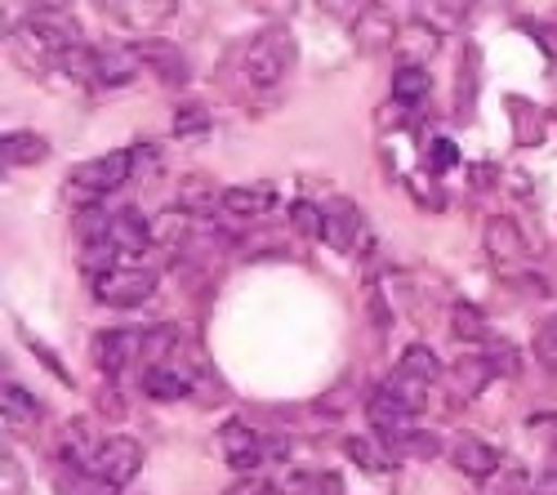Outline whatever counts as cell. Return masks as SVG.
Masks as SVG:
<instances>
[{
  "label": "cell",
  "mask_w": 557,
  "mask_h": 495,
  "mask_svg": "<svg viewBox=\"0 0 557 495\" xmlns=\"http://www.w3.org/2000/svg\"><path fill=\"white\" fill-rule=\"evenodd\" d=\"M450 460H455V469H463V473H473V478H491L495 469H499V456H495V446H486L482 437H455V446H450Z\"/></svg>",
  "instance_id": "obj_14"
},
{
  "label": "cell",
  "mask_w": 557,
  "mask_h": 495,
  "mask_svg": "<svg viewBox=\"0 0 557 495\" xmlns=\"http://www.w3.org/2000/svg\"><path fill=\"white\" fill-rule=\"evenodd\" d=\"M290 219H295V228H299L304 237H321V210H317V206L295 201V206H290Z\"/></svg>",
  "instance_id": "obj_23"
},
{
  "label": "cell",
  "mask_w": 557,
  "mask_h": 495,
  "mask_svg": "<svg viewBox=\"0 0 557 495\" xmlns=\"http://www.w3.org/2000/svg\"><path fill=\"white\" fill-rule=\"evenodd\" d=\"M144 393L152 401H178V397L193 393V371L170 367V362H152L148 375H144Z\"/></svg>",
  "instance_id": "obj_12"
},
{
  "label": "cell",
  "mask_w": 557,
  "mask_h": 495,
  "mask_svg": "<svg viewBox=\"0 0 557 495\" xmlns=\"http://www.w3.org/2000/svg\"><path fill=\"white\" fill-rule=\"evenodd\" d=\"M138 50H129V45H116V40H103L95 45V81L99 85H129L138 76Z\"/></svg>",
  "instance_id": "obj_9"
},
{
  "label": "cell",
  "mask_w": 557,
  "mask_h": 495,
  "mask_svg": "<svg viewBox=\"0 0 557 495\" xmlns=\"http://www.w3.org/2000/svg\"><path fill=\"white\" fill-rule=\"evenodd\" d=\"M429 161H433L437 170H450V165L459 161V152H455V144H450V139H437V144H433V152H429Z\"/></svg>",
  "instance_id": "obj_26"
},
{
  "label": "cell",
  "mask_w": 557,
  "mask_h": 495,
  "mask_svg": "<svg viewBox=\"0 0 557 495\" xmlns=\"http://www.w3.org/2000/svg\"><path fill=\"white\" fill-rule=\"evenodd\" d=\"M0 157H5V165H36L50 157V139L36 129H14V134H5V144H0Z\"/></svg>",
  "instance_id": "obj_17"
},
{
  "label": "cell",
  "mask_w": 557,
  "mask_h": 495,
  "mask_svg": "<svg viewBox=\"0 0 557 495\" xmlns=\"http://www.w3.org/2000/svg\"><path fill=\"white\" fill-rule=\"evenodd\" d=\"M134 165H138V148L103 152V157H95V161L76 165L72 178H67V188H72V193H85V197H108V193H116L125 178L134 174Z\"/></svg>",
  "instance_id": "obj_3"
},
{
  "label": "cell",
  "mask_w": 557,
  "mask_h": 495,
  "mask_svg": "<svg viewBox=\"0 0 557 495\" xmlns=\"http://www.w3.org/2000/svg\"><path fill=\"white\" fill-rule=\"evenodd\" d=\"M219 210H232V214H263L268 201H272V188H227L219 193Z\"/></svg>",
  "instance_id": "obj_19"
},
{
  "label": "cell",
  "mask_w": 557,
  "mask_h": 495,
  "mask_svg": "<svg viewBox=\"0 0 557 495\" xmlns=\"http://www.w3.org/2000/svg\"><path fill=\"white\" fill-rule=\"evenodd\" d=\"M138 59L152 63L165 85L188 81V59H183V50H178V45H170V40H144V45H138Z\"/></svg>",
  "instance_id": "obj_13"
},
{
  "label": "cell",
  "mask_w": 557,
  "mask_h": 495,
  "mask_svg": "<svg viewBox=\"0 0 557 495\" xmlns=\"http://www.w3.org/2000/svg\"><path fill=\"white\" fill-rule=\"evenodd\" d=\"M535 357L544 371H557V312L544 318V326L535 331Z\"/></svg>",
  "instance_id": "obj_21"
},
{
  "label": "cell",
  "mask_w": 557,
  "mask_h": 495,
  "mask_svg": "<svg viewBox=\"0 0 557 495\" xmlns=\"http://www.w3.org/2000/svg\"><path fill=\"white\" fill-rule=\"evenodd\" d=\"M455 335L459 339H486V318L473 304H455Z\"/></svg>",
  "instance_id": "obj_20"
},
{
  "label": "cell",
  "mask_w": 557,
  "mask_h": 495,
  "mask_svg": "<svg viewBox=\"0 0 557 495\" xmlns=\"http://www.w3.org/2000/svg\"><path fill=\"white\" fill-rule=\"evenodd\" d=\"M32 348H36V362H40V367H50V371H54L59 380H67V371L59 367V357H54V348H45V344H36V339H32Z\"/></svg>",
  "instance_id": "obj_28"
},
{
  "label": "cell",
  "mask_w": 557,
  "mask_h": 495,
  "mask_svg": "<svg viewBox=\"0 0 557 495\" xmlns=\"http://www.w3.org/2000/svg\"><path fill=\"white\" fill-rule=\"evenodd\" d=\"M138 469H144V446H138L134 437H108V442L99 446V456L89 460V473H99V478L112 482L116 491H121L125 482H134Z\"/></svg>",
  "instance_id": "obj_6"
},
{
  "label": "cell",
  "mask_w": 557,
  "mask_h": 495,
  "mask_svg": "<svg viewBox=\"0 0 557 495\" xmlns=\"http://www.w3.org/2000/svg\"><path fill=\"white\" fill-rule=\"evenodd\" d=\"M486 250H491V259H499V263H518V259H527V237H522V228L513 219H491L486 223Z\"/></svg>",
  "instance_id": "obj_15"
},
{
  "label": "cell",
  "mask_w": 557,
  "mask_h": 495,
  "mask_svg": "<svg viewBox=\"0 0 557 495\" xmlns=\"http://www.w3.org/2000/svg\"><path fill=\"white\" fill-rule=\"evenodd\" d=\"M321 237H326L335 250L352 255V250H361V242L370 233H366V219L352 201H331V206H321Z\"/></svg>",
  "instance_id": "obj_7"
},
{
  "label": "cell",
  "mask_w": 557,
  "mask_h": 495,
  "mask_svg": "<svg viewBox=\"0 0 557 495\" xmlns=\"http://www.w3.org/2000/svg\"><path fill=\"white\" fill-rule=\"evenodd\" d=\"M174 129H178V134H206V129H210V116H206L197 103H193V108H178Z\"/></svg>",
  "instance_id": "obj_24"
},
{
  "label": "cell",
  "mask_w": 557,
  "mask_h": 495,
  "mask_svg": "<svg viewBox=\"0 0 557 495\" xmlns=\"http://www.w3.org/2000/svg\"><path fill=\"white\" fill-rule=\"evenodd\" d=\"M134 352H144V335L138 331H103L95 339V362L103 375H121Z\"/></svg>",
  "instance_id": "obj_10"
},
{
  "label": "cell",
  "mask_w": 557,
  "mask_h": 495,
  "mask_svg": "<svg viewBox=\"0 0 557 495\" xmlns=\"http://www.w3.org/2000/svg\"><path fill=\"white\" fill-rule=\"evenodd\" d=\"M223 495H272V486L259 482V478H246V482H237V486H227Z\"/></svg>",
  "instance_id": "obj_27"
},
{
  "label": "cell",
  "mask_w": 557,
  "mask_h": 495,
  "mask_svg": "<svg viewBox=\"0 0 557 495\" xmlns=\"http://www.w3.org/2000/svg\"><path fill=\"white\" fill-rule=\"evenodd\" d=\"M393 95L401 108H424L433 95V76L424 72V63H401L393 72Z\"/></svg>",
  "instance_id": "obj_16"
},
{
  "label": "cell",
  "mask_w": 557,
  "mask_h": 495,
  "mask_svg": "<svg viewBox=\"0 0 557 495\" xmlns=\"http://www.w3.org/2000/svg\"><path fill=\"white\" fill-rule=\"evenodd\" d=\"M152 290H157V277L144 273V268H116V273L95 282V295L108 308H134V304H144Z\"/></svg>",
  "instance_id": "obj_8"
},
{
  "label": "cell",
  "mask_w": 557,
  "mask_h": 495,
  "mask_svg": "<svg viewBox=\"0 0 557 495\" xmlns=\"http://www.w3.org/2000/svg\"><path fill=\"white\" fill-rule=\"evenodd\" d=\"M437 375H442L437 352H433V348H424V344H410V348L401 352L397 371L384 380V393H388V397H397L410 416H420V411L429 407L433 388H437Z\"/></svg>",
  "instance_id": "obj_1"
},
{
  "label": "cell",
  "mask_w": 557,
  "mask_h": 495,
  "mask_svg": "<svg viewBox=\"0 0 557 495\" xmlns=\"http://www.w3.org/2000/svg\"><path fill=\"white\" fill-rule=\"evenodd\" d=\"M348 456L361 465V469H384L388 460L375 451V446H370V442H361V437H348Z\"/></svg>",
  "instance_id": "obj_25"
},
{
  "label": "cell",
  "mask_w": 557,
  "mask_h": 495,
  "mask_svg": "<svg viewBox=\"0 0 557 495\" xmlns=\"http://www.w3.org/2000/svg\"><path fill=\"white\" fill-rule=\"evenodd\" d=\"M27 40H36L45 54H54V59H67L72 50H81V27L67 10L59 5H45V10H32L27 23L18 27Z\"/></svg>",
  "instance_id": "obj_4"
},
{
  "label": "cell",
  "mask_w": 557,
  "mask_h": 495,
  "mask_svg": "<svg viewBox=\"0 0 557 495\" xmlns=\"http://www.w3.org/2000/svg\"><path fill=\"white\" fill-rule=\"evenodd\" d=\"M5 416H27V420H36V416H40V401H36L23 384H5Z\"/></svg>",
  "instance_id": "obj_22"
},
{
  "label": "cell",
  "mask_w": 557,
  "mask_h": 495,
  "mask_svg": "<svg viewBox=\"0 0 557 495\" xmlns=\"http://www.w3.org/2000/svg\"><path fill=\"white\" fill-rule=\"evenodd\" d=\"M59 495H116L112 482H103L99 473H89V469H67L59 473Z\"/></svg>",
  "instance_id": "obj_18"
},
{
  "label": "cell",
  "mask_w": 557,
  "mask_h": 495,
  "mask_svg": "<svg viewBox=\"0 0 557 495\" xmlns=\"http://www.w3.org/2000/svg\"><path fill=\"white\" fill-rule=\"evenodd\" d=\"M112 246L134 259V255H144L152 246V219L148 214H138V210H116L112 219Z\"/></svg>",
  "instance_id": "obj_11"
},
{
  "label": "cell",
  "mask_w": 557,
  "mask_h": 495,
  "mask_svg": "<svg viewBox=\"0 0 557 495\" xmlns=\"http://www.w3.org/2000/svg\"><path fill=\"white\" fill-rule=\"evenodd\" d=\"M219 446H223L227 465L237 469V473H246V469H259L268 456H276V451H282V442H268V437H259V433H255L250 424H242V420L223 424V433H219Z\"/></svg>",
  "instance_id": "obj_5"
},
{
  "label": "cell",
  "mask_w": 557,
  "mask_h": 495,
  "mask_svg": "<svg viewBox=\"0 0 557 495\" xmlns=\"http://www.w3.org/2000/svg\"><path fill=\"white\" fill-rule=\"evenodd\" d=\"M295 67V36L286 27H263L255 40H250V50H246V76L255 89H272V85H282Z\"/></svg>",
  "instance_id": "obj_2"
}]
</instances>
